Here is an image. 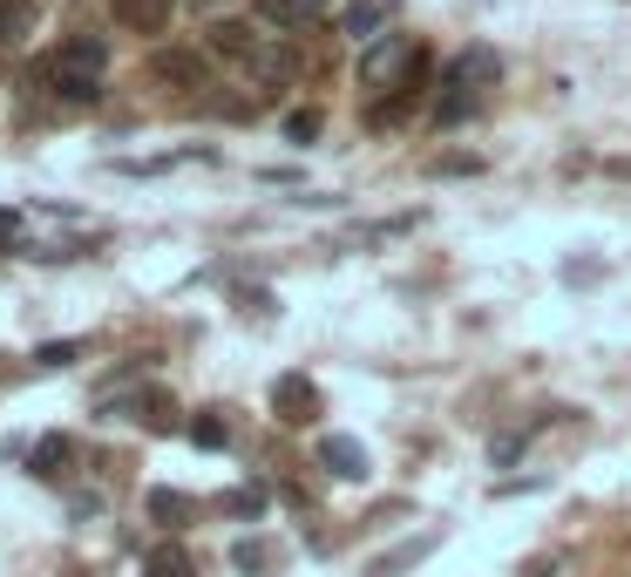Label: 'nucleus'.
Masks as SVG:
<instances>
[{
  "mask_svg": "<svg viewBox=\"0 0 631 577\" xmlns=\"http://www.w3.org/2000/svg\"><path fill=\"white\" fill-rule=\"evenodd\" d=\"M115 27H130V34H164V27H170V0H115Z\"/></svg>",
  "mask_w": 631,
  "mask_h": 577,
  "instance_id": "9b49d317",
  "label": "nucleus"
},
{
  "mask_svg": "<svg viewBox=\"0 0 631 577\" xmlns=\"http://www.w3.org/2000/svg\"><path fill=\"white\" fill-rule=\"evenodd\" d=\"M109 414H130V421H143L150 435H170V429H177V401H170V395H136V401H109Z\"/></svg>",
  "mask_w": 631,
  "mask_h": 577,
  "instance_id": "0eeeda50",
  "label": "nucleus"
},
{
  "mask_svg": "<svg viewBox=\"0 0 631 577\" xmlns=\"http://www.w3.org/2000/svg\"><path fill=\"white\" fill-rule=\"evenodd\" d=\"M523 577H557V557H536V564H530Z\"/></svg>",
  "mask_w": 631,
  "mask_h": 577,
  "instance_id": "b1692460",
  "label": "nucleus"
},
{
  "mask_svg": "<svg viewBox=\"0 0 631 577\" xmlns=\"http://www.w3.org/2000/svg\"><path fill=\"white\" fill-rule=\"evenodd\" d=\"M394 8H401V0H353L340 27H346V34H353L361 48H374L380 34H387V21H394Z\"/></svg>",
  "mask_w": 631,
  "mask_h": 577,
  "instance_id": "423d86ee",
  "label": "nucleus"
},
{
  "mask_svg": "<svg viewBox=\"0 0 631 577\" xmlns=\"http://www.w3.org/2000/svg\"><path fill=\"white\" fill-rule=\"evenodd\" d=\"M150 517H156V523H170V530H177V523L190 517V503H184V496H177V489H150Z\"/></svg>",
  "mask_w": 631,
  "mask_h": 577,
  "instance_id": "6ab92c4d",
  "label": "nucleus"
},
{
  "mask_svg": "<svg viewBox=\"0 0 631 577\" xmlns=\"http://www.w3.org/2000/svg\"><path fill=\"white\" fill-rule=\"evenodd\" d=\"M421 68H428V55L414 34H380L374 48H361V89H414Z\"/></svg>",
  "mask_w": 631,
  "mask_h": 577,
  "instance_id": "f03ea898",
  "label": "nucleus"
},
{
  "mask_svg": "<svg viewBox=\"0 0 631 577\" xmlns=\"http://www.w3.org/2000/svg\"><path fill=\"white\" fill-rule=\"evenodd\" d=\"M68 455H75V442H68V435H42V442H34V476L55 482V476L68 469Z\"/></svg>",
  "mask_w": 631,
  "mask_h": 577,
  "instance_id": "2eb2a0df",
  "label": "nucleus"
},
{
  "mask_svg": "<svg viewBox=\"0 0 631 577\" xmlns=\"http://www.w3.org/2000/svg\"><path fill=\"white\" fill-rule=\"evenodd\" d=\"M190 442H197V448H224V442H231V429H224L218 414H197V421H190Z\"/></svg>",
  "mask_w": 631,
  "mask_h": 577,
  "instance_id": "aec40b11",
  "label": "nucleus"
},
{
  "mask_svg": "<svg viewBox=\"0 0 631 577\" xmlns=\"http://www.w3.org/2000/svg\"><path fill=\"white\" fill-rule=\"evenodd\" d=\"M102 62H109V48L82 34V42H62L55 55H42V82L62 102H96L102 96Z\"/></svg>",
  "mask_w": 631,
  "mask_h": 577,
  "instance_id": "f257e3e1",
  "label": "nucleus"
},
{
  "mask_svg": "<svg viewBox=\"0 0 631 577\" xmlns=\"http://www.w3.org/2000/svg\"><path fill=\"white\" fill-rule=\"evenodd\" d=\"M82 360V340H48V346H34V367L55 374V367H75Z\"/></svg>",
  "mask_w": 631,
  "mask_h": 577,
  "instance_id": "a211bd4d",
  "label": "nucleus"
},
{
  "mask_svg": "<svg viewBox=\"0 0 631 577\" xmlns=\"http://www.w3.org/2000/svg\"><path fill=\"white\" fill-rule=\"evenodd\" d=\"M435 544H442L435 530H428V536H408L401 551H387V557H374V564H367V577H394V570H408V564H421V557L435 551Z\"/></svg>",
  "mask_w": 631,
  "mask_h": 577,
  "instance_id": "ddd939ff",
  "label": "nucleus"
},
{
  "mask_svg": "<svg viewBox=\"0 0 631 577\" xmlns=\"http://www.w3.org/2000/svg\"><path fill=\"white\" fill-rule=\"evenodd\" d=\"M21 238H27V218L21 211H0V252H14Z\"/></svg>",
  "mask_w": 631,
  "mask_h": 577,
  "instance_id": "4be33fe9",
  "label": "nucleus"
},
{
  "mask_svg": "<svg viewBox=\"0 0 631 577\" xmlns=\"http://www.w3.org/2000/svg\"><path fill=\"white\" fill-rule=\"evenodd\" d=\"M143 577H197V564H190L177 544H164V551H150V557H143Z\"/></svg>",
  "mask_w": 631,
  "mask_h": 577,
  "instance_id": "f3484780",
  "label": "nucleus"
},
{
  "mask_svg": "<svg viewBox=\"0 0 631 577\" xmlns=\"http://www.w3.org/2000/svg\"><path fill=\"white\" fill-rule=\"evenodd\" d=\"M150 75H156V82H177V89H204L211 82V62L197 55V48H156L150 55Z\"/></svg>",
  "mask_w": 631,
  "mask_h": 577,
  "instance_id": "20e7f679",
  "label": "nucleus"
},
{
  "mask_svg": "<svg viewBox=\"0 0 631 577\" xmlns=\"http://www.w3.org/2000/svg\"><path fill=\"white\" fill-rule=\"evenodd\" d=\"M312 414H320V388H312L306 374H279V380H272V421H279V429H306Z\"/></svg>",
  "mask_w": 631,
  "mask_h": 577,
  "instance_id": "7ed1b4c3",
  "label": "nucleus"
},
{
  "mask_svg": "<svg viewBox=\"0 0 631 577\" xmlns=\"http://www.w3.org/2000/svg\"><path fill=\"white\" fill-rule=\"evenodd\" d=\"M449 75H455L462 89H476V96H483V89H496V82H502V55H496L489 42H468V48L449 62Z\"/></svg>",
  "mask_w": 631,
  "mask_h": 577,
  "instance_id": "39448f33",
  "label": "nucleus"
},
{
  "mask_svg": "<svg viewBox=\"0 0 631 577\" xmlns=\"http://www.w3.org/2000/svg\"><path fill=\"white\" fill-rule=\"evenodd\" d=\"M34 34V0H0V42H27Z\"/></svg>",
  "mask_w": 631,
  "mask_h": 577,
  "instance_id": "dca6fc26",
  "label": "nucleus"
},
{
  "mask_svg": "<svg viewBox=\"0 0 631 577\" xmlns=\"http://www.w3.org/2000/svg\"><path fill=\"white\" fill-rule=\"evenodd\" d=\"M320 469H333L340 482H361L367 476V448L353 435H320Z\"/></svg>",
  "mask_w": 631,
  "mask_h": 577,
  "instance_id": "6e6552de",
  "label": "nucleus"
},
{
  "mask_svg": "<svg viewBox=\"0 0 631 577\" xmlns=\"http://www.w3.org/2000/svg\"><path fill=\"white\" fill-rule=\"evenodd\" d=\"M286 136L292 143H312V136H320V109H292L286 115Z\"/></svg>",
  "mask_w": 631,
  "mask_h": 577,
  "instance_id": "412c9836",
  "label": "nucleus"
},
{
  "mask_svg": "<svg viewBox=\"0 0 631 577\" xmlns=\"http://www.w3.org/2000/svg\"><path fill=\"white\" fill-rule=\"evenodd\" d=\"M265 503H272L265 482H239V489H224V496H218V510H224V517H252V523L265 517Z\"/></svg>",
  "mask_w": 631,
  "mask_h": 577,
  "instance_id": "4468645a",
  "label": "nucleus"
},
{
  "mask_svg": "<svg viewBox=\"0 0 631 577\" xmlns=\"http://www.w3.org/2000/svg\"><path fill=\"white\" fill-rule=\"evenodd\" d=\"M231 564H239L245 577H272V570L286 564V551L272 544V536H239V544H231Z\"/></svg>",
  "mask_w": 631,
  "mask_h": 577,
  "instance_id": "9d476101",
  "label": "nucleus"
},
{
  "mask_svg": "<svg viewBox=\"0 0 631 577\" xmlns=\"http://www.w3.org/2000/svg\"><path fill=\"white\" fill-rule=\"evenodd\" d=\"M326 8H333V0H252V14L272 21V27H312Z\"/></svg>",
  "mask_w": 631,
  "mask_h": 577,
  "instance_id": "1a4fd4ad",
  "label": "nucleus"
},
{
  "mask_svg": "<svg viewBox=\"0 0 631 577\" xmlns=\"http://www.w3.org/2000/svg\"><path fill=\"white\" fill-rule=\"evenodd\" d=\"M211 48L231 55V62H252L258 55V34H252V21H218L211 27Z\"/></svg>",
  "mask_w": 631,
  "mask_h": 577,
  "instance_id": "f8f14e48",
  "label": "nucleus"
},
{
  "mask_svg": "<svg viewBox=\"0 0 631 577\" xmlns=\"http://www.w3.org/2000/svg\"><path fill=\"white\" fill-rule=\"evenodd\" d=\"M523 442H530V429H523V435H496V462H517Z\"/></svg>",
  "mask_w": 631,
  "mask_h": 577,
  "instance_id": "5701e85b",
  "label": "nucleus"
}]
</instances>
